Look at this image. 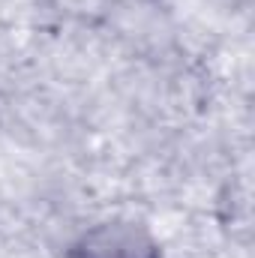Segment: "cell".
I'll list each match as a JSON object with an SVG mask.
<instances>
[{
    "label": "cell",
    "instance_id": "obj_1",
    "mask_svg": "<svg viewBox=\"0 0 255 258\" xmlns=\"http://www.w3.org/2000/svg\"><path fill=\"white\" fill-rule=\"evenodd\" d=\"M69 258H162V249L144 225L108 219L87 228L72 243Z\"/></svg>",
    "mask_w": 255,
    "mask_h": 258
}]
</instances>
